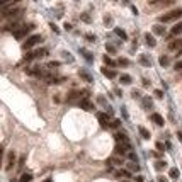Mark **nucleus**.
Masks as SVG:
<instances>
[{
  "instance_id": "f03ea898",
  "label": "nucleus",
  "mask_w": 182,
  "mask_h": 182,
  "mask_svg": "<svg viewBox=\"0 0 182 182\" xmlns=\"http://www.w3.org/2000/svg\"><path fill=\"white\" fill-rule=\"evenodd\" d=\"M32 29H34V24H22V26H19L17 29L14 31V38H15V39H22V38H26Z\"/></svg>"
},
{
  "instance_id": "4c0bfd02",
  "label": "nucleus",
  "mask_w": 182,
  "mask_h": 182,
  "mask_svg": "<svg viewBox=\"0 0 182 182\" xmlns=\"http://www.w3.org/2000/svg\"><path fill=\"white\" fill-rule=\"evenodd\" d=\"M174 68H175V71H182V60H179L175 65H174Z\"/></svg>"
},
{
  "instance_id": "cd10ccee",
  "label": "nucleus",
  "mask_w": 182,
  "mask_h": 182,
  "mask_svg": "<svg viewBox=\"0 0 182 182\" xmlns=\"http://www.w3.org/2000/svg\"><path fill=\"white\" fill-rule=\"evenodd\" d=\"M78 75H80L82 78H83V80H87V82H92V77L90 75H89V73H87V71L85 70H80L78 71Z\"/></svg>"
},
{
  "instance_id": "dca6fc26",
  "label": "nucleus",
  "mask_w": 182,
  "mask_h": 182,
  "mask_svg": "<svg viewBox=\"0 0 182 182\" xmlns=\"http://www.w3.org/2000/svg\"><path fill=\"white\" fill-rule=\"evenodd\" d=\"M102 60H104V63H106V66H109V68H114V66L118 65V63L112 60L109 55H104V56H102Z\"/></svg>"
},
{
  "instance_id": "6e6d98bb",
  "label": "nucleus",
  "mask_w": 182,
  "mask_h": 182,
  "mask_svg": "<svg viewBox=\"0 0 182 182\" xmlns=\"http://www.w3.org/2000/svg\"><path fill=\"white\" fill-rule=\"evenodd\" d=\"M124 182H128V181H124Z\"/></svg>"
},
{
  "instance_id": "393cba45",
  "label": "nucleus",
  "mask_w": 182,
  "mask_h": 182,
  "mask_svg": "<svg viewBox=\"0 0 182 182\" xmlns=\"http://www.w3.org/2000/svg\"><path fill=\"white\" fill-rule=\"evenodd\" d=\"M106 50H107V53H109V55H116V53H118V48H116L114 44H111V43H107V44H106Z\"/></svg>"
},
{
  "instance_id": "864d4df0",
  "label": "nucleus",
  "mask_w": 182,
  "mask_h": 182,
  "mask_svg": "<svg viewBox=\"0 0 182 182\" xmlns=\"http://www.w3.org/2000/svg\"><path fill=\"white\" fill-rule=\"evenodd\" d=\"M158 182H167V179L165 177H158Z\"/></svg>"
},
{
  "instance_id": "c9c22d12",
  "label": "nucleus",
  "mask_w": 182,
  "mask_h": 182,
  "mask_svg": "<svg viewBox=\"0 0 182 182\" xmlns=\"http://www.w3.org/2000/svg\"><path fill=\"white\" fill-rule=\"evenodd\" d=\"M128 157H130V160H131V162H136V160H138V157H136V153H134V152H131V150L128 152Z\"/></svg>"
},
{
  "instance_id": "c03bdc74",
  "label": "nucleus",
  "mask_w": 182,
  "mask_h": 182,
  "mask_svg": "<svg viewBox=\"0 0 182 182\" xmlns=\"http://www.w3.org/2000/svg\"><path fill=\"white\" fill-rule=\"evenodd\" d=\"M50 27H51V29H53V31H55V32H60V31H58V27H56V26H55L53 22H51V24H50Z\"/></svg>"
},
{
  "instance_id": "20e7f679",
  "label": "nucleus",
  "mask_w": 182,
  "mask_h": 182,
  "mask_svg": "<svg viewBox=\"0 0 182 182\" xmlns=\"http://www.w3.org/2000/svg\"><path fill=\"white\" fill-rule=\"evenodd\" d=\"M130 143H118L116 145V148H114V153L116 155H119V157H124L126 155V152H130Z\"/></svg>"
},
{
  "instance_id": "a211bd4d",
  "label": "nucleus",
  "mask_w": 182,
  "mask_h": 182,
  "mask_svg": "<svg viewBox=\"0 0 182 182\" xmlns=\"http://www.w3.org/2000/svg\"><path fill=\"white\" fill-rule=\"evenodd\" d=\"M114 138H116V141H118V143H128V140H130L126 133H116Z\"/></svg>"
},
{
  "instance_id": "e433bc0d",
  "label": "nucleus",
  "mask_w": 182,
  "mask_h": 182,
  "mask_svg": "<svg viewBox=\"0 0 182 182\" xmlns=\"http://www.w3.org/2000/svg\"><path fill=\"white\" fill-rule=\"evenodd\" d=\"M12 2H14V0H0V9H2V7H7V5H10Z\"/></svg>"
},
{
  "instance_id": "7ed1b4c3",
  "label": "nucleus",
  "mask_w": 182,
  "mask_h": 182,
  "mask_svg": "<svg viewBox=\"0 0 182 182\" xmlns=\"http://www.w3.org/2000/svg\"><path fill=\"white\" fill-rule=\"evenodd\" d=\"M41 41H43V36H41V34H34V36H31V38H27V39L24 41L22 50H24V51H29L31 48H34L36 44H39Z\"/></svg>"
},
{
  "instance_id": "603ef678",
  "label": "nucleus",
  "mask_w": 182,
  "mask_h": 182,
  "mask_svg": "<svg viewBox=\"0 0 182 182\" xmlns=\"http://www.w3.org/2000/svg\"><path fill=\"white\" fill-rule=\"evenodd\" d=\"M177 138H179V141L182 143V131H179V133H177Z\"/></svg>"
},
{
  "instance_id": "9b49d317",
  "label": "nucleus",
  "mask_w": 182,
  "mask_h": 182,
  "mask_svg": "<svg viewBox=\"0 0 182 182\" xmlns=\"http://www.w3.org/2000/svg\"><path fill=\"white\" fill-rule=\"evenodd\" d=\"M138 61H140V65H143V66H152V60H150V56L148 55H140V58H138Z\"/></svg>"
},
{
  "instance_id": "aec40b11",
  "label": "nucleus",
  "mask_w": 182,
  "mask_h": 182,
  "mask_svg": "<svg viewBox=\"0 0 182 182\" xmlns=\"http://www.w3.org/2000/svg\"><path fill=\"white\" fill-rule=\"evenodd\" d=\"M138 133L141 134L143 140H150V138H152V136H150V131H148L146 128H143V126H140V128H138Z\"/></svg>"
},
{
  "instance_id": "39448f33",
  "label": "nucleus",
  "mask_w": 182,
  "mask_h": 182,
  "mask_svg": "<svg viewBox=\"0 0 182 182\" xmlns=\"http://www.w3.org/2000/svg\"><path fill=\"white\" fill-rule=\"evenodd\" d=\"M174 2L175 0H148V5H152V7H169Z\"/></svg>"
},
{
  "instance_id": "49530a36",
  "label": "nucleus",
  "mask_w": 182,
  "mask_h": 182,
  "mask_svg": "<svg viewBox=\"0 0 182 182\" xmlns=\"http://www.w3.org/2000/svg\"><path fill=\"white\" fill-rule=\"evenodd\" d=\"M114 92H116V95H118V97H123V92L119 90V89H114Z\"/></svg>"
},
{
  "instance_id": "f704fd0d",
  "label": "nucleus",
  "mask_w": 182,
  "mask_h": 182,
  "mask_svg": "<svg viewBox=\"0 0 182 182\" xmlns=\"http://www.w3.org/2000/svg\"><path fill=\"white\" fill-rule=\"evenodd\" d=\"M109 163H116V165H123V160H121V158H118V157H112L111 160H109Z\"/></svg>"
},
{
  "instance_id": "473e14b6",
  "label": "nucleus",
  "mask_w": 182,
  "mask_h": 182,
  "mask_svg": "<svg viewBox=\"0 0 182 182\" xmlns=\"http://www.w3.org/2000/svg\"><path fill=\"white\" fill-rule=\"evenodd\" d=\"M82 55H83V56L87 58V61H89V63H92V60H94V58H92V55H90V53H89V51L82 50Z\"/></svg>"
},
{
  "instance_id": "4468645a",
  "label": "nucleus",
  "mask_w": 182,
  "mask_h": 182,
  "mask_svg": "<svg viewBox=\"0 0 182 182\" xmlns=\"http://www.w3.org/2000/svg\"><path fill=\"white\" fill-rule=\"evenodd\" d=\"M145 43H146L150 48H155V46H157V41H155V38H153V34H150V32L145 34Z\"/></svg>"
},
{
  "instance_id": "c85d7f7f",
  "label": "nucleus",
  "mask_w": 182,
  "mask_h": 182,
  "mask_svg": "<svg viewBox=\"0 0 182 182\" xmlns=\"http://www.w3.org/2000/svg\"><path fill=\"white\" fill-rule=\"evenodd\" d=\"M31 181H32V175L31 174H22L20 179H19V182H31Z\"/></svg>"
},
{
  "instance_id": "6e6552de",
  "label": "nucleus",
  "mask_w": 182,
  "mask_h": 182,
  "mask_svg": "<svg viewBox=\"0 0 182 182\" xmlns=\"http://www.w3.org/2000/svg\"><path fill=\"white\" fill-rule=\"evenodd\" d=\"M14 165H15V153H14V152H9V155H7V165H5V169H7V170H12V169H14Z\"/></svg>"
},
{
  "instance_id": "5701e85b",
  "label": "nucleus",
  "mask_w": 182,
  "mask_h": 182,
  "mask_svg": "<svg viewBox=\"0 0 182 182\" xmlns=\"http://www.w3.org/2000/svg\"><path fill=\"white\" fill-rule=\"evenodd\" d=\"M118 177H126V179H130V177H131V172H130L128 169H121V170H118Z\"/></svg>"
},
{
  "instance_id": "2eb2a0df",
  "label": "nucleus",
  "mask_w": 182,
  "mask_h": 182,
  "mask_svg": "<svg viewBox=\"0 0 182 182\" xmlns=\"http://www.w3.org/2000/svg\"><path fill=\"white\" fill-rule=\"evenodd\" d=\"M32 55H34V60H36V58H43V56L48 55V50H46V48H38V50L32 51Z\"/></svg>"
},
{
  "instance_id": "423d86ee",
  "label": "nucleus",
  "mask_w": 182,
  "mask_h": 182,
  "mask_svg": "<svg viewBox=\"0 0 182 182\" xmlns=\"http://www.w3.org/2000/svg\"><path fill=\"white\" fill-rule=\"evenodd\" d=\"M97 121H99V124H101L104 130L109 128V116L106 112H97Z\"/></svg>"
},
{
  "instance_id": "37998d69",
  "label": "nucleus",
  "mask_w": 182,
  "mask_h": 182,
  "mask_svg": "<svg viewBox=\"0 0 182 182\" xmlns=\"http://www.w3.org/2000/svg\"><path fill=\"white\" fill-rule=\"evenodd\" d=\"M155 95H157L158 99H162V97H163V92L162 90H155Z\"/></svg>"
},
{
  "instance_id": "bb28decb",
  "label": "nucleus",
  "mask_w": 182,
  "mask_h": 182,
  "mask_svg": "<svg viewBox=\"0 0 182 182\" xmlns=\"http://www.w3.org/2000/svg\"><path fill=\"white\" fill-rule=\"evenodd\" d=\"M158 61H160V65H162V66H169V63H170L169 56H165V55H162V56L158 58Z\"/></svg>"
},
{
  "instance_id": "0eeeda50",
  "label": "nucleus",
  "mask_w": 182,
  "mask_h": 182,
  "mask_svg": "<svg viewBox=\"0 0 182 182\" xmlns=\"http://www.w3.org/2000/svg\"><path fill=\"white\" fill-rule=\"evenodd\" d=\"M101 71L107 77V78H116V77H118V71L114 70V68H109V66H102Z\"/></svg>"
},
{
  "instance_id": "b1692460",
  "label": "nucleus",
  "mask_w": 182,
  "mask_h": 182,
  "mask_svg": "<svg viewBox=\"0 0 182 182\" xmlns=\"http://www.w3.org/2000/svg\"><path fill=\"white\" fill-rule=\"evenodd\" d=\"M114 32H116V34H118V36H119V38H121V39H128V34H126V32H124V31L121 29V27H116V29H114Z\"/></svg>"
},
{
  "instance_id": "09e8293b",
  "label": "nucleus",
  "mask_w": 182,
  "mask_h": 182,
  "mask_svg": "<svg viewBox=\"0 0 182 182\" xmlns=\"http://www.w3.org/2000/svg\"><path fill=\"white\" fill-rule=\"evenodd\" d=\"M143 85H145V87H150V82L146 80V78H143Z\"/></svg>"
},
{
  "instance_id": "7c9ffc66",
  "label": "nucleus",
  "mask_w": 182,
  "mask_h": 182,
  "mask_svg": "<svg viewBox=\"0 0 182 182\" xmlns=\"http://www.w3.org/2000/svg\"><path fill=\"white\" fill-rule=\"evenodd\" d=\"M118 65H119V66H128V65H130V60H128V58H119V60H118Z\"/></svg>"
},
{
  "instance_id": "6ab92c4d",
  "label": "nucleus",
  "mask_w": 182,
  "mask_h": 182,
  "mask_svg": "<svg viewBox=\"0 0 182 182\" xmlns=\"http://www.w3.org/2000/svg\"><path fill=\"white\" fill-rule=\"evenodd\" d=\"M119 82H121L123 85H130L133 82V78H131V75H128V73H123L121 77H119Z\"/></svg>"
},
{
  "instance_id": "f8f14e48",
  "label": "nucleus",
  "mask_w": 182,
  "mask_h": 182,
  "mask_svg": "<svg viewBox=\"0 0 182 182\" xmlns=\"http://www.w3.org/2000/svg\"><path fill=\"white\" fill-rule=\"evenodd\" d=\"M80 107L82 109H85V111H94V104L90 102V99H82Z\"/></svg>"
},
{
  "instance_id": "ddd939ff",
  "label": "nucleus",
  "mask_w": 182,
  "mask_h": 182,
  "mask_svg": "<svg viewBox=\"0 0 182 182\" xmlns=\"http://www.w3.org/2000/svg\"><path fill=\"white\" fill-rule=\"evenodd\" d=\"M182 48V39H175L172 43H169V50L170 51H177Z\"/></svg>"
},
{
  "instance_id": "2f4dec72",
  "label": "nucleus",
  "mask_w": 182,
  "mask_h": 182,
  "mask_svg": "<svg viewBox=\"0 0 182 182\" xmlns=\"http://www.w3.org/2000/svg\"><path fill=\"white\" fill-rule=\"evenodd\" d=\"M119 126H121V121H119V119H114L112 123H109V128H114V130L119 128Z\"/></svg>"
},
{
  "instance_id": "f3484780",
  "label": "nucleus",
  "mask_w": 182,
  "mask_h": 182,
  "mask_svg": "<svg viewBox=\"0 0 182 182\" xmlns=\"http://www.w3.org/2000/svg\"><path fill=\"white\" fill-rule=\"evenodd\" d=\"M141 106L145 107V109H148V111H150V109L153 107V101H152V97H143V99H141Z\"/></svg>"
},
{
  "instance_id": "a19ab883",
  "label": "nucleus",
  "mask_w": 182,
  "mask_h": 182,
  "mask_svg": "<svg viewBox=\"0 0 182 182\" xmlns=\"http://www.w3.org/2000/svg\"><path fill=\"white\" fill-rule=\"evenodd\" d=\"M104 24H106V26H111V15H106V17H104Z\"/></svg>"
},
{
  "instance_id": "1a4fd4ad",
  "label": "nucleus",
  "mask_w": 182,
  "mask_h": 182,
  "mask_svg": "<svg viewBox=\"0 0 182 182\" xmlns=\"http://www.w3.org/2000/svg\"><path fill=\"white\" fill-rule=\"evenodd\" d=\"M181 34H182V20H181V22H177L172 29H170V36H167V38L170 39L172 36H181Z\"/></svg>"
},
{
  "instance_id": "4be33fe9",
  "label": "nucleus",
  "mask_w": 182,
  "mask_h": 182,
  "mask_svg": "<svg viewBox=\"0 0 182 182\" xmlns=\"http://www.w3.org/2000/svg\"><path fill=\"white\" fill-rule=\"evenodd\" d=\"M126 167H128V170H130V172H138V170H140V165H138L136 162L126 163Z\"/></svg>"
},
{
  "instance_id": "ea45409f",
  "label": "nucleus",
  "mask_w": 182,
  "mask_h": 182,
  "mask_svg": "<svg viewBox=\"0 0 182 182\" xmlns=\"http://www.w3.org/2000/svg\"><path fill=\"white\" fill-rule=\"evenodd\" d=\"M157 150H158V152H163V150H165V145L160 143V141H157Z\"/></svg>"
},
{
  "instance_id": "9d476101",
  "label": "nucleus",
  "mask_w": 182,
  "mask_h": 182,
  "mask_svg": "<svg viewBox=\"0 0 182 182\" xmlns=\"http://www.w3.org/2000/svg\"><path fill=\"white\" fill-rule=\"evenodd\" d=\"M150 119H152L157 126H163L165 124V121H163V118L158 114V112H153V114H150Z\"/></svg>"
},
{
  "instance_id": "3c124183",
  "label": "nucleus",
  "mask_w": 182,
  "mask_h": 182,
  "mask_svg": "<svg viewBox=\"0 0 182 182\" xmlns=\"http://www.w3.org/2000/svg\"><path fill=\"white\" fill-rule=\"evenodd\" d=\"M87 39H89V41H95V38H94L92 34H87Z\"/></svg>"
},
{
  "instance_id": "a878e982",
  "label": "nucleus",
  "mask_w": 182,
  "mask_h": 182,
  "mask_svg": "<svg viewBox=\"0 0 182 182\" xmlns=\"http://www.w3.org/2000/svg\"><path fill=\"white\" fill-rule=\"evenodd\" d=\"M169 175H170L172 179H179L181 172H179V169H175V167H174V169H170V170H169Z\"/></svg>"
},
{
  "instance_id": "de8ad7c7",
  "label": "nucleus",
  "mask_w": 182,
  "mask_h": 182,
  "mask_svg": "<svg viewBox=\"0 0 182 182\" xmlns=\"http://www.w3.org/2000/svg\"><path fill=\"white\" fill-rule=\"evenodd\" d=\"M134 181H136V182H143L145 179H143L141 175H138V177H134Z\"/></svg>"
},
{
  "instance_id": "c756f323",
  "label": "nucleus",
  "mask_w": 182,
  "mask_h": 182,
  "mask_svg": "<svg viewBox=\"0 0 182 182\" xmlns=\"http://www.w3.org/2000/svg\"><path fill=\"white\" fill-rule=\"evenodd\" d=\"M165 167H167V162H163V160H158V162L155 163V169L157 170H163Z\"/></svg>"
},
{
  "instance_id": "412c9836",
  "label": "nucleus",
  "mask_w": 182,
  "mask_h": 182,
  "mask_svg": "<svg viewBox=\"0 0 182 182\" xmlns=\"http://www.w3.org/2000/svg\"><path fill=\"white\" fill-rule=\"evenodd\" d=\"M153 32L158 34V36H163V34H165V27H163V24H157V26H153Z\"/></svg>"
},
{
  "instance_id": "f257e3e1",
  "label": "nucleus",
  "mask_w": 182,
  "mask_h": 182,
  "mask_svg": "<svg viewBox=\"0 0 182 182\" xmlns=\"http://www.w3.org/2000/svg\"><path fill=\"white\" fill-rule=\"evenodd\" d=\"M182 17V9H174L170 12H167V14H163L158 17L160 20V24H167V22H172V20H177Z\"/></svg>"
},
{
  "instance_id": "72a5a7b5",
  "label": "nucleus",
  "mask_w": 182,
  "mask_h": 182,
  "mask_svg": "<svg viewBox=\"0 0 182 182\" xmlns=\"http://www.w3.org/2000/svg\"><path fill=\"white\" fill-rule=\"evenodd\" d=\"M60 61H50V63H48V68H60Z\"/></svg>"
},
{
  "instance_id": "79ce46f5",
  "label": "nucleus",
  "mask_w": 182,
  "mask_h": 182,
  "mask_svg": "<svg viewBox=\"0 0 182 182\" xmlns=\"http://www.w3.org/2000/svg\"><path fill=\"white\" fill-rule=\"evenodd\" d=\"M131 95L134 97V99H138V97H140V90H133V92H131Z\"/></svg>"
},
{
  "instance_id": "a18cd8bd",
  "label": "nucleus",
  "mask_w": 182,
  "mask_h": 182,
  "mask_svg": "<svg viewBox=\"0 0 182 182\" xmlns=\"http://www.w3.org/2000/svg\"><path fill=\"white\" fill-rule=\"evenodd\" d=\"M153 157H155V158H160V157H162V152H153Z\"/></svg>"
},
{
  "instance_id": "58836bf2",
  "label": "nucleus",
  "mask_w": 182,
  "mask_h": 182,
  "mask_svg": "<svg viewBox=\"0 0 182 182\" xmlns=\"http://www.w3.org/2000/svg\"><path fill=\"white\" fill-rule=\"evenodd\" d=\"M80 17H82V20H83V22H90V17H89V14H85V12L82 14Z\"/></svg>"
},
{
  "instance_id": "5fc2aeb1",
  "label": "nucleus",
  "mask_w": 182,
  "mask_h": 182,
  "mask_svg": "<svg viewBox=\"0 0 182 182\" xmlns=\"http://www.w3.org/2000/svg\"><path fill=\"white\" fill-rule=\"evenodd\" d=\"M181 78H182V73H181Z\"/></svg>"
},
{
  "instance_id": "8fccbe9b",
  "label": "nucleus",
  "mask_w": 182,
  "mask_h": 182,
  "mask_svg": "<svg viewBox=\"0 0 182 182\" xmlns=\"http://www.w3.org/2000/svg\"><path fill=\"white\" fill-rule=\"evenodd\" d=\"M2 155H4V146H0V165H2Z\"/></svg>"
}]
</instances>
